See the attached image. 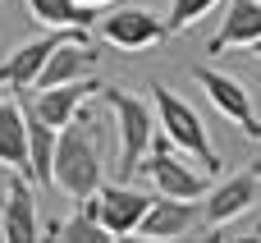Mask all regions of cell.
<instances>
[{
  "label": "cell",
  "mask_w": 261,
  "mask_h": 243,
  "mask_svg": "<svg viewBox=\"0 0 261 243\" xmlns=\"http://www.w3.org/2000/svg\"><path fill=\"white\" fill-rule=\"evenodd\" d=\"M78 5H92V9H101V5H110V0H78Z\"/></svg>",
  "instance_id": "cell-21"
},
{
  "label": "cell",
  "mask_w": 261,
  "mask_h": 243,
  "mask_svg": "<svg viewBox=\"0 0 261 243\" xmlns=\"http://www.w3.org/2000/svg\"><path fill=\"white\" fill-rule=\"evenodd\" d=\"M229 243H261V234H243V239H229Z\"/></svg>",
  "instance_id": "cell-20"
},
{
  "label": "cell",
  "mask_w": 261,
  "mask_h": 243,
  "mask_svg": "<svg viewBox=\"0 0 261 243\" xmlns=\"http://www.w3.org/2000/svg\"><path fill=\"white\" fill-rule=\"evenodd\" d=\"M87 207L96 211V221L119 239V234H138L147 211H151V193L133 188V184H101L96 198H87Z\"/></svg>",
  "instance_id": "cell-6"
},
{
  "label": "cell",
  "mask_w": 261,
  "mask_h": 243,
  "mask_svg": "<svg viewBox=\"0 0 261 243\" xmlns=\"http://www.w3.org/2000/svg\"><path fill=\"white\" fill-rule=\"evenodd\" d=\"M101 92V83L87 74V78H78V83H60V87H37V96H28V106L50 124V129H69L73 119H78V110H83V101L87 96H96Z\"/></svg>",
  "instance_id": "cell-11"
},
{
  "label": "cell",
  "mask_w": 261,
  "mask_h": 243,
  "mask_svg": "<svg viewBox=\"0 0 261 243\" xmlns=\"http://www.w3.org/2000/svg\"><path fill=\"white\" fill-rule=\"evenodd\" d=\"M101 101L115 115V133H119V175H138L151 142H156V106L119 92V87H101Z\"/></svg>",
  "instance_id": "cell-2"
},
{
  "label": "cell",
  "mask_w": 261,
  "mask_h": 243,
  "mask_svg": "<svg viewBox=\"0 0 261 243\" xmlns=\"http://www.w3.org/2000/svg\"><path fill=\"white\" fill-rule=\"evenodd\" d=\"M28 9L41 28H92L101 18L92 5H78V0H28Z\"/></svg>",
  "instance_id": "cell-16"
},
{
  "label": "cell",
  "mask_w": 261,
  "mask_h": 243,
  "mask_svg": "<svg viewBox=\"0 0 261 243\" xmlns=\"http://www.w3.org/2000/svg\"><path fill=\"white\" fill-rule=\"evenodd\" d=\"M73 32H87V28H46L41 37L23 41L9 60H0V87H9V92H32L37 78H41V69H46V60H50V51H55L60 41H69Z\"/></svg>",
  "instance_id": "cell-7"
},
{
  "label": "cell",
  "mask_w": 261,
  "mask_h": 243,
  "mask_svg": "<svg viewBox=\"0 0 261 243\" xmlns=\"http://www.w3.org/2000/svg\"><path fill=\"white\" fill-rule=\"evenodd\" d=\"M239 51V46H261V0H229L225 18H220V32L211 37V55L220 51Z\"/></svg>",
  "instance_id": "cell-13"
},
{
  "label": "cell",
  "mask_w": 261,
  "mask_h": 243,
  "mask_svg": "<svg viewBox=\"0 0 261 243\" xmlns=\"http://www.w3.org/2000/svg\"><path fill=\"white\" fill-rule=\"evenodd\" d=\"M28 110V179L32 184H55V142H60V129H50L32 106Z\"/></svg>",
  "instance_id": "cell-14"
},
{
  "label": "cell",
  "mask_w": 261,
  "mask_h": 243,
  "mask_svg": "<svg viewBox=\"0 0 261 243\" xmlns=\"http://www.w3.org/2000/svg\"><path fill=\"white\" fill-rule=\"evenodd\" d=\"M211 5H216V0H174V5H170L165 28H170V32H188V28H193V23H197Z\"/></svg>",
  "instance_id": "cell-18"
},
{
  "label": "cell",
  "mask_w": 261,
  "mask_h": 243,
  "mask_svg": "<svg viewBox=\"0 0 261 243\" xmlns=\"http://www.w3.org/2000/svg\"><path fill=\"white\" fill-rule=\"evenodd\" d=\"M202 221V207L197 202H184V198H151V211H147V221H142V230L138 234H147V239H161V243H174L184 239L193 225Z\"/></svg>",
  "instance_id": "cell-12"
},
{
  "label": "cell",
  "mask_w": 261,
  "mask_h": 243,
  "mask_svg": "<svg viewBox=\"0 0 261 243\" xmlns=\"http://www.w3.org/2000/svg\"><path fill=\"white\" fill-rule=\"evenodd\" d=\"M165 32H170V28H165L151 9H133V5L101 18V37H106L110 46H119V51H147V46L165 41Z\"/></svg>",
  "instance_id": "cell-10"
},
{
  "label": "cell",
  "mask_w": 261,
  "mask_h": 243,
  "mask_svg": "<svg viewBox=\"0 0 261 243\" xmlns=\"http://www.w3.org/2000/svg\"><path fill=\"white\" fill-rule=\"evenodd\" d=\"M96 129L101 124L78 115L69 129H60V142H55V188H64L73 202H87L101 188V133Z\"/></svg>",
  "instance_id": "cell-1"
},
{
  "label": "cell",
  "mask_w": 261,
  "mask_h": 243,
  "mask_svg": "<svg viewBox=\"0 0 261 243\" xmlns=\"http://www.w3.org/2000/svg\"><path fill=\"white\" fill-rule=\"evenodd\" d=\"M50 243H115V234L96 221V211L87 207V202H78V211L69 216V221H60V225H50Z\"/></svg>",
  "instance_id": "cell-17"
},
{
  "label": "cell",
  "mask_w": 261,
  "mask_h": 243,
  "mask_svg": "<svg viewBox=\"0 0 261 243\" xmlns=\"http://www.w3.org/2000/svg\"><path fill=\"white\" fill-rule=\"evenodd\" d=\"M115 243H161V239H147V234H119Z\"/></svg>",
  "instance_id": "cell-19"
},
{
  "label": "cell",
  "mask_w": 261,
  "mask_h": 243,
  "mask_svg": "<svg viewBox=\"0 0 261 243\" xmlns=\"http://www.w3.org/2000/svg\"><path fill=\"white\" fill-rule=\"evenodd\" d=\"M206 243H220V234H211V239H206Z\"/></svg>",
  "instance_id": "cell-22"
},
{
  "label": "cell",
  "mask_w": 261,
  "mask_h": 243,
  "mask_svg": "<svg viewBox=\"0 0 261 243\" xmlns=\"http://www.w3.org/2000/svg\"><path fill=\"white\" fill-rule=\"evenodd\" d=\"M0 165L28 175V110L14 101H0Z\"/></svg>",
  "instance_id": "cell-15"
},
{
  "label": "cell",
  "mask_w": 261,
  "mask_h": 243,
  "mask_svg": "<svg viewBox=\"0 0 261 243\" xmlns=\"http://www.w3.org/2000/svg\"><path fill=\"white\" fill-rule=\"evenodd\" d=\"M252 51H257V55H261V46H252Z\"/></svg>",
  "instance_id": "cell-23"
},
{
  "label": "cell",
  "mask_w": 261,
  "mask_h": 243,
  "mask_svg": "<svg viewBox=\"0 0 261 243\" xmlns=\"http://www.w3.org/2000/svg\"><path fill=\"white\" fill-rule=\"evenodd\" d=\"M193 83L206 92V101H211L225 119H234V124L243 129V138L261 142V119H257V110H252V92H248L239 78H229V74H220V69H193Z\"/></svg>",
  "instance_id": "cell-5"
},
{
  "label": "cell",
  "mask_w": 261,
  "mask_h": 243,
  "mask_svg": "<svg viewBox=\"0 0 261 243\" xmlns=\"http://www.w3.org/2000/svg\"><path fill=\"white\" fill-rule=\"evenodd\" d=\"M257 198H261V161H248V170H239V175L220 179V184L206 193L202 221H206V225H229V221L248 216Z\"/></svg>",
  "instance_id": "cell-8"
},
{
  "label": "cell",
  "mask_w": 261,
  "mask_h": 243,
  "mask_svg": "<svg viewBox=\"0 0 261 243\" xmlns=\"http://www.w3.org/2000/svg\"><path fill=\"white\" fill-rule=\"evenodd\" d=\"M0 230H5V243H41V211H37L28 175L9 170L5 202H0Z\"/></svg>",
  "instance_id": "cell-9"
},
{
  "label": "cell",
  "mask_w": 261,
  "mask_h": 243,
  "mask_svg": "<svg viewBox=\"0 0 261 243\" xmlns=\"http://www.w3.org/2000/svg\"><path fill=\"white\" fill-rule=\"evenodd\" d=\"M151 92H156V124L165 129V138H170L174 147H184L206 175H220V156H216V147H211V133H206L202 115H197L184 96H174L165 83H156Z\"/></svg>",
  "instance_id": "cell-3"
},
{
  "label": "cell",
  "mask_w": 261,
  "mask_h": 243,
  "mask_svg": "<svg viewBox=\"0 0 261 243\" xmlns=\"http://www.w3.org/2000/svg\"><path fill=\"white\" fill-rule=\"evenodd\" d=\"M170 147H174L170 138H156V142H151V152H147V161H142L147 184H151L161 198H184V202L206 198V193H211V175H206V170H193V165L179 161Z\"/></svg>",
  "instance_id": "cell-4"
},
{
  "label": "cell",
  "mask_w": 261,
  "mask_h": 243,
  "mask_svg": "<svg viewBox=\"0 0 261 243\" xmlns=\"http://www.w3.org/2000/svg\"><path fill=\"white\" fill-rule=\"evenodd\" d=\"M0 202H5V193H0Z\"/></svg>",
  "instance_id": "cell-24"
}]
</instances>
